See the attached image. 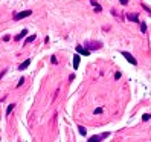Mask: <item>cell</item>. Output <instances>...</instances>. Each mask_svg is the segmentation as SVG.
<instances>
[{"instance_id":"2","label":"cell","mask_w":151,"mask_h":142,"mask_svg":"<svg viewBox=\"0 0 151 142\" xmlns=\"http://www.w3.org/2000/svg\"><path fill=\"white\" fill-rule=\"evenodd\" d=\"M31 14H32V11H29V9H26V11H21V12H17V14L14 15V20H15V21H18V20H21V18L29 17Z\"/></svg>"},{"instance_id":"10","label":"cell","mask_w":151,"mask_h":142,"mask_svg":"<svg viewBox=\"0 0 151 142\" xmlns=\"http://www.w3.org/2000/svg\"><path fill=\"white\" fill-rule=\"evenodd\" d=\"M29 64H31V60H26L25 63H21V64L18 66V70H25L27 66H29Z\"/></svg>"},{"instance_id":"12","label":"cell","mask_w":151,"mask_h":142,"mask_svg":"<svg viewBox=\"0 0 151 142\" xmlns=\"http://www.w3.org/2000/svg\"><path fill=\"white\" fill-rule=\"evenodd\" d=\"M78 130H80V134H82V136H86V134H87L86 127H82V125H78Z\"/></svg>"},{"instance_id":"17","label":"cell","mask_w":151,"mask_h":142,"mask_svg":"<svg viewBox=\"0 0 151 142\" xmlns=\"http://www.w3.org/2000/svg\"><path fill=\"white\" fill-rule=\"evenodd\" d=\"M23 83H25V78H20V80H18L17 87H21V86H23Z\"/></svg>"},{"instance_id":"4","label":"cell","mask_w":151,"mask_h":142,"mask_svg":"<svg viewBox=\"0 0 151 142\" xmlns=\"http://www.w3.org/2000/svg\"><path fill=\"white\" fill-rule=\"evenodd\" d=\"M102 45L101 43H96V41H89V43H86V49H89V51H93V49H101Z\"/></svg>"},{"instance_id":"20","label":"cell","mask_w":151,"mask_h":142,"mask_svg":"<svg viewBox=\"0 0 151 142\" xmlns=\"http://www.w3.org/2000/svg\"><path fill=\"white\" fill-rule=\"evenodd\" d=\"M51 61H52L53 64H57V58H55V57H52V58H51Z\"/></svg>"},{"instance_id":"11","label":"cell","mask_w":151,"mask_h":142,"mask_svg":"<svg viewBox=\"0 0 151 142\" xmlns=\"http://www.w3.org/2000/svg\"><path fill=\"white\" fill-rule=\"evenodd\" d=\"M35 38H37V35H35V34H34V35H29V37L26 38V40H25V45H29V43H32V41H34Z\"/></svg>"},{"instance_id":"13","label":"cell","mask_w":151,"mask_h":142,"mask_svg":"<svg viewBox=\"0 0 151 142\" xmlns=\"http://www.w3.org/2000/svg\"><path fill=\"white\" fill-rule=\"evenodd\" d=\"M14 107H15V104H9L8 108H6V115H11V112L14 110Z\"/></svg>"},{"instance_id":"5","label":"cell","mask_w":151,"mask_h":142,"mask_svg":"<svg viewBox=\"0 0 151 142\" xmlns=\"http://www.w3.org/2000/svg\"><path fill=\"white\" fill-rule=\"evenodd\" d=\"M76 52L81 53V55H84V57L90 55V51L89 49H86V47H82V46H76Z\"/></svg>"},{"instance_id":"9","label":"cell","mask_w":151,"mask_h":142,"mask_svg":"<svg viewBox=\"0 0 151 142\" xmlns=\"http://www.w3.org/2000/svg\"><path fill=\"white\" fill-rule=\"evenodd\" d=\"M90 3H92V5L95 6V11H96V12H101V11H102V8H101V5H99V3L96 2V0H90Z\"/></svg>"},{"instance_id":"21","label":"cell","mask_w":151,"mask_h":142,"mask_svg":"<svg viewBox=\"0 0 151 142\" xmlns=\"http://www.w3.org/2000/svg\"><path fill=\"white\" fill-rule=\"evenodd\" d=\"M119 2H121L122 5H127V3H128V0H119Z\"/></svg>"},{"instance_id":"1","label":"cell","mask_w":151,"mask_h":142,"mask_svg":"<svg viewBox=\"0 0 151 142\" xmlns=\"http://www.w3.org/2000/svg\"><path fill=\"white\" fill-rule=\"evenodd\" d=\"M108 136H110L108 132H105V133H102V134H93V136H90L89 138V142H101L102 139H105V138H108Z\"/></svg>"},{"instance_id":"8","label":"cell","mask_w":151,"mask_h":142,"mask_svg":"<svg viewBox=\"0 0 151 142\" xmlns=\"http://www.w3.org/2000/svg\"><path fill=\"white\" fill-rule=\"evenodd\" d=\"M26 35H27V31H26V29H23V31H21L18 35H15V38H14V40H15V41H20L21 38H25Z\"/></svg>"},{"instance_id":"22","label":"cell","mask_w":151,"mask_h":142,"mask_svg":"<svg viewBox=\"0 0 151 142\" xmlns=\"http://www.w3.org/2000/svg\"><path fill=\"white\" fill-rule=\"evenodd\" d=\"M5 73H6V70H3V72H2V73H0V78H2V77H3Z\"/></svg>"},{"instance_id":"19","label":"cell","mask_w":151,"mask_h":142,"mask_svg":"<svg viewBox=\"0 0 151 142\" xmlns=\"http://www.w3.org/2000/svg\"><path fill=\"white\" fill-rule=\"evenodd\" d=\"M9 38H11V37H9V35H5V37H3V41H8Z\"/></svg>"},{"instance_id":"3","label":"cell","mask_w":151,"mask_h":142,"mask_svg":"<svg viewBox=\"0 0 151 142\" xmlns=\"http://www.w3.org/2000/svg\"><path fill=\"white\" fill-rule=\"evenodd\" d=\"M122 57H124L125 60H127V61L128 63H131V64H134V66H136V64H137V61H136V58H134L133 55H131V53L130 52H125V51H122Z\"/></svg>"},{"instance_id":"14","label":"cell","mask_w":151,"mask_h":142,"mask_svg":"<svg viewBox=\"0 0 151 142\" xmlns=\"http://www.w3.org/2000/svg\"><path fill=\"white\" fill-rule=\"evenodd\" d=\"M141 31H142L143 34H147V23H145V21L141 23Z\"/></svg>"},{"instance_id":"18","label":"cell","mask_w":151,"mask_h":142,"mask_svg":"<svg viewBox=\"0 0 151 142\" xmlns=\"http://www.w3.org/2000/svg\"><path fill=\"white\" fill-rule=\"evenodd\" d=\"M121 78V72H116L115 73V80H119Z\"/></svg>"},{"instance_id":"16","label":"cell","mask_w":151,"mask_h":142,"mask_svg":"<svg viewBox=\"0 0 151 142\" xmlns=\"http://www.w3.org/2000/svg\"><path fill=\"white\" fill-rule=\"evenodd\" d=\"M148 119H151V113H150V115H147V113H145V115L142 116V121H148Z\"/></svg>"},{"instance_id":"15","label":"cell","mask_w":151,"mask_h":142,"mask_svg":"<svg viewBox=\"0 0 151 142\" xmlns=\"http://www.w3.org/2000/svg\"><path fill=\"white\" fill-rule=\"evenodd\" d=\"M93 113H95V115H99V113H102V108H101V107L95 108V110H93Z\"/></svg>"},{"instance_id":"7","label":"cell","mask_w":151,"mask_h":142,"mask_svg":"<svg viewBox=\"0 0 151 142\" xmlns=\"http://www.w3.org/2000/svg\"><path fill=\"white\" fill-rule=\"evenodd\" d=\"M127 18H128L130 21H134V23H136V21H139V20H137V18H139V15H137V14H134V12L127 14Z\"/></svg>"},{"instance_id":"6","label":"cell","mask_w":151,"mask_h":142,"mask_svg":"<svg viewBox=\"0 0 151 142\" xmlns=\"http://www.w3.org/2000/svg\"><path fill=\"white\" fill-rule=\"evenodd\" d=\"M80 61H81V57H80V53L73 55V69H78V67H80Z\"/></svg>"}]
</instances>
